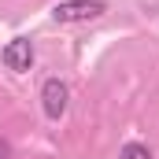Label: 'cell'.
Here are the masks:
<instances>
[{
  "instance_id": "1",
  "label": "cell",
  "mask_w": 159,
  "mask_h": 159,
  "mask_svg": "<svg viewBox=\"0 0 159 159\" xmlns=\"http://www.w3.org/2000/svg\"><path fill=\"white\" fill-rule=\"evenodd\" d=\"M104 11H107V4H104V0H59V4L52 7V19H56V22H63V26H70V22L100 19Z\"/></svg>"
},
{
  "instance_id": "2",
  "label": "cell",
  "mask_w": 159,
  "mask_h": 159,
  "mask_svg": "<svg viewBox=\"0 0 159 159\" xmlns=\"http://www.w3.org/2000/svg\"><path fill=\"white\" fill-rule=\"evenodd\" d=\"M41 107H44V115L52 122H59L67 115V107H70V89H67V81L59 78H48L41 85Z\"/></svg>"
},
{
  "instance_id": "3",
  "label": "cell",
  "mask_w": 159,
  "mask_h": 159,
  "mask_svg": "<svg viewBox=\"0 0 159 159\" xmlns=\"http://www.w3.org/2000/svg\"><path fill=\"white\" fill-rule=\"evenodd\" d=\"M0 59H4V67H7V70L26 74V70L34 67V41H30V37H11L7 44H4Z\"/></svg>"
},
{
  "instance_id": "4",
  "label": "cell",
  "mask_w": 159,
  "mask_h": 159,
  "mask_svg": "<svg viewBox=\"0 0 159 159\" xmlns=\"http://www.w3.org/2000/svg\"><path fill=\"white\" fill-rule=\"evenodd\" d=\"M119 159H152V152H148V144H137V141H129V144H122Z\"/></svg>"
},
{
  "instance_id": "5",
  "label": "cell",
  "mask_w": 159,
  "mask_h": 159,
  "mask_svg": "<svg viewBox=\"0 0 159 159\" xmlns=\"http://www.w3.org/2000/svg\"><path fill=\"white\" fill-rule=\"evenodd\" d=\"M0 159H11V144L7 141H0Z\"/></svg>"
}]
</instances>
